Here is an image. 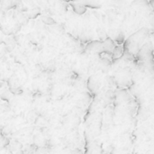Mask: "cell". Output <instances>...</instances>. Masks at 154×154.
Segmentation results:
<instances>
[{"mask_svg":"<svg viewBox=\"0 0 154 154\" xmlns=\"http://www.w3.org/2000/svg\"><path fill=\"white\" fill-rule=\"evenodd\" d=\"M140 2H143V3H145V4H149V2H148V0H139Z\"/></svg>","mask_w":154,"mask_h":154,"instance_id":"8fae6325","label":"cell"},{"mask_svg":"<svg viewBox=\"0 0 154 154\" xmlns=\"http://www.w3.org/2000/svg\"><path fill=\"white\" fill-rule=\"evenodd\" d=\"M77 2L85 5L86 7H90V8H100L101 7V3L98 0H78Z\"/></svg>","mask_w":154,"mask_h":154,"instance_id":"8992f818","label":"cell"},{"mask_svg":"<svg viewBox=\"0 0 154 154\" xmlns=\"http://www.w3.org/2000/svg\"><path fill=\"white\" fill-rule=\"evenodd\" d=\"M149 5H151V7L152 8V11L154 13V0H149Z\"/></svg>","mask_w":154,"mask_h":154,"instance_id":"30bf717a","label":"cell"},{"mask_svg":"<svg viewBox=\"0 0 154 154\" xmlns=\"http://www.w3.org/2000/svg\"><path fill=\"white\" fill-rule=\"evenodd\" d=\"M137 61H147L154 60V46L150 42H145L135 55Z\"/></svg>","mask_w":154,"mask_h":154,"instance_id":"7a4b0ae2","label":"cell"},{"mask_svg":"<svg viewBox=\"0 0 154 154\" xmlns=\"http://www.w3.org/2000/svg\"><path fill=\"white\" fill-rule=\"evenodd\" d=\"M149 33L150 31L148 28H142L141 30L133 33L125 41L123 44L125 51H128L133 54L136 55L140 48L145 43L144 42L146 38L149 36Z\"/></svg>","mask_w":154,"mask_h":154,"instance_id":"6da1fadb","label":"cell"},{"mask_svg":"<svg viewBox=\"0 0 154 154\" xmlns=\"http://www.w3.org/2000/svg\"><path fill=\"white\" fill-rule=\"evenodd\" d=\"M116 45L117 44L112 38L106 37V39L103 42V52L112 56V52Z\"/></svg>","mask_w":154,"mask_h":154,"instance_id":"277c9868","label":"cell"},{"mask_svg":"<svg viewBox=\"0 0 154 154\" xmlns=\"http://www.w3.org/2000/svg\"><path fill=\"white\" fill-rule=\"evenodd\" d=\"M125 34H124V32H120L115 39H113L115 42H116V43L117 44V45H119V44H124V42H125Z\"/></svg>","mask_w":154,"mask_h":154,"instance_id":"ba28073f","label":"cell"},{"mask_svg":"<svg viewBox=\"0 0 154 154\" xmlns=\"http://www.w3.org/2000/svg\"><path fill=\"white\" fill-rule=\"evenodd\" d=\"M42 22H43L44 23H46V24L51 25V24H54V23H55V21H54L52 18L49 17V16H43V17L42 18Z\"/></svg>","mask_w":154,"mask_h":154,"instance_id":"9c48e42d","label":"cell"},{"mask_svg":"<svg viewBox=\"0 0 154 154\" xmlns=\"http://www.w3.org/2000/svg\"><path fill=\"white\" fill-rule=\"evenodd\" d=\"M85 51L88 52H96L99 54L103 51V42L102 41H92L87 43Z\"/></svg>","mask_w":154,"mask_h":154,"instance_id":"3957f363","label":"cell"},{"mask_svg":"<svg viewBox=\"0 0 154 154\" xmlns=\"http://www.w3.org/2000/svg\"><path fill=\"white\" fill-rule=\"evenodd\" d=\"M70 6L72 7L73 11L78 14H84L86 12H87V7L78 2H75V3H70Z\"/></svg>","mask_w":154,"mask_h":154,"instance_id":"52a82bcc","label":"cell"},{"mask_svg":"<svg viewBox=\"0 0 154 154\" xmlns=\"http://www.w3.org/2000/svg\"><path fill=\"white\" fill-rule=\"evenodd\" d=\"M124 51H125V49H124L123 44L116 45L112 52V63H116V61H118L122 58Z\"/></svg>","mask_w":154,"mask_h":154,"instance_id":"5b68a950","label":"cell"}]
</instances>
